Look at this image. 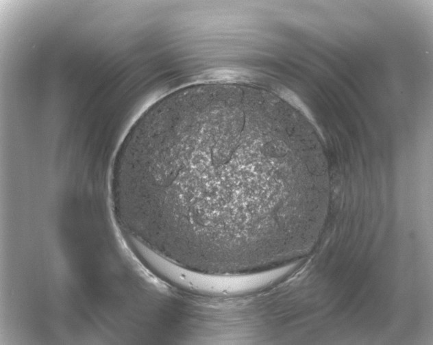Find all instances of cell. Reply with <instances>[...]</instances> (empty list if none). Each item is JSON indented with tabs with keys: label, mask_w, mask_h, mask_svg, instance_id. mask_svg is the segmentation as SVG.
<instances>
[{
	"label": "cell",
	"mask_w": 433,
	"mask_h": 345,
	"mask_svg": "<svg viewBox=\"0 0 433 345\" xmlns=\"http://www.w3.org/2000/svg\"><path fill=\"white\" fill-rule=\"evenodd\" d=\"M269 107L212 88L167 95L142 113L110 172L138 242L197 272L274 269L311 176L282 149Z\"/></svg>",
	"instance_id": "cell-1"
},
{
	"label": "cell",
	"mask_w": 433,
	"mask_h": 345,
	"mask_svg": "<svg viewBox=\"0 0 433 345\" xmlns=\"http://www.w3.org/2000/svg\"><path fill=\"white\" fill-rule=\"evenodd\" d=\"M134 247L147 266L167 283L176 288L202 294L232 296L248 293L270 283L268 272L244 274H213L180 266L136 244Z\"/></svg>",
	"instance_id": "cell-2"
}]
</instances>
